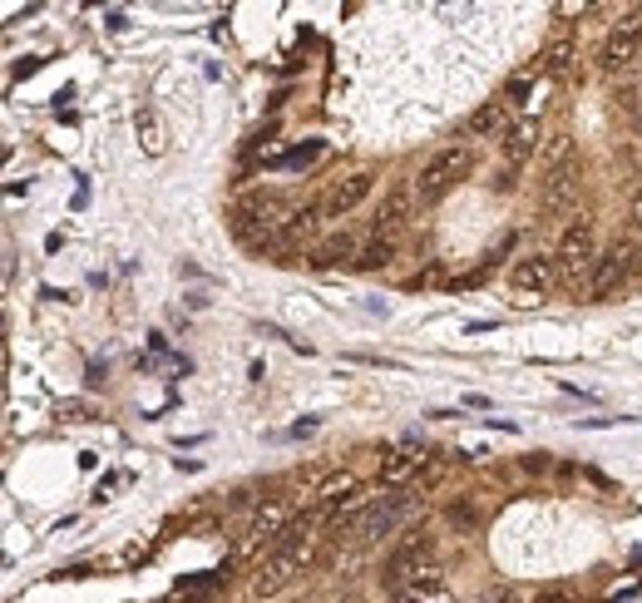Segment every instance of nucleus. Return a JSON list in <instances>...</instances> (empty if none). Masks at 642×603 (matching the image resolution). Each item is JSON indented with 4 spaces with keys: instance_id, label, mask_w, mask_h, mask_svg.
I'll list each match as a JSON object with an SVG mask.
<instances>
[{
    "instance_id": "1",
    "label": "nucleus",
    "mask_w": 642,
    "mask_h": 603,
    "mask_svg": "<svg viewBox=\"0 0 642 603\" xmlns=\"http://www.w3.org/2000/svg\"><path fill=\"white\" fill-rule=\"evenodd\" d=\"M317 519H321L317 509H307L301 519H292V529L277 539V550L268 554V564L257 569V579H252V589H257V593H277V589H287V583L297 579L301 569H307V564H311V550H317V534H311V529H317Z\"/></svg>"
},
{
    "instance_id": "2",
    "label": "nucleus",
    "mask_w": 642,
    "mask_h": 603,
    "mask_svg": "<svg viewBox=\"0 0 642 603\" xmlns=\"http://www.w3.org/2000/svg\"><path fill=\"white\" fill-rule=\"evenodd\" d=\"M554 262H558V282H564V287L593 282V268H598V237H593V218L578 213L573 223L564 227Z\"/></svg>"
},
{
    "instance_id": "3",
    "label": "nucleus",
    "mask_w": 642,
    "mask_h": 603,
    "mask_svg": "<svg viewBox=\"0 0 642 603\" xmlns=\"http://www.w3.org/2000/svg\"><path fill=\"white\" fill-rule=\"evenodd\" d=\"M430 559H435V534H430V529H406V534H400V544L391 550V559H385L381 583L391 593L410 589V583H416L425 569H435Z\"/></svg>"
},
{
    "instance_id": "4",
    "label": "nucleus",
    "mask_w": 642,
    "mask_h": 603,
    "mask_svg": "<svg viewBox=\"0 0 642 603\" xmlns=\"http://www.w3.org/2000/svg\"><path fill=\"white\" fill-rule=\"evenodd\" d=\"M416 509H420V495H410V490H391V495H381V500H375V505L351 525L356 544H381V539H391L410 515H416Z\"/></svg>"
},
{
    "instance_id": "5",
    "label": "nucleus",
    "mask_w": 642,
    "mask_h": 603,
    "mask_svg": "<svg viewBox=\"0 0 642 603\" xmlns=\"http://www.w3.org/2000/svg\"><path fill=\"white\" fill-rule=\"evenodd\" d=\"M465 173H470V149H460V144H449V149L430 153V163L420 169V179H416V198H420V208L440 204V198H445L449 188L460 184Z\"/></svg>"
},
{
    "instance_id": "6",
    "label": "nucleus",
    "mask_w": 642,
    "mask_h": 603,
    "mask_svg": "<svg viewBox=\"0 0 642 603\" xmlns=\"http://www.w3.org/2000/svg\"><path fill=\"white\" fill-rule=\"evenodd\" d=\"M638 60H642V21L638 15H622L608 30V40H603L598 65L608 70V75H622V70H632Z\"/></svg>"
},
{
    "instance_id": "7",
    "label": "nucleus",
    "mask_w": 642,
    "mask_h": 603,
    "mask_svg": "<svg viewBox=\"0 0 642 603\" xmlns=\"http://www.w3.org/2000/svg\"><path fill=\"white\" fill-rule=\"evenodd\" d=\"M287 529H292V509L282 505V500H268V505H262L252 519H247L243 539H237V554H252L257 544H277Z\"/></svg>"
},
{
    "instance_id": "8",
    "label": "nucleus",
    "mask_w": 642,
    "mask_h": 603,
    "mask_svg": "<svg viewBox=\"0 0 642 603\" xmlns=\"http://www.w3.org/2000/svg\"><path fill=\"white\" fill-rule=\"evenodd\" d=\"M509 282H514V292H524V297H544V292L558 282L554 253H524V258L509 268Z\"/></svg>"
},
{
    "instance_id": "9",
    "label": "nucleus",
    "mask_w": 642,
    "mask_h": 603,
    "mask_svg": "<svg viewBox=\"0 0 642 603\" xmlns=\"http://www.w3.org/2000/svg\"><path fill=\"white\" fill-rule=\"evenodd\" d=\"M578 184H583V163L578 159H564V163H554V169L544 173V213H568L573 208V198H578Z\"/></svg>"
},
{
    "instance_id": "10",
    "label": "nucleus",
    "mask_w": 642,
    "mask_h": 603,
    "mask_svg": "<svg viewBox=\"0 0 642 603\" xmlns=\"http://www.w3.org/2000/svg\"><path fill=\"white\" fill-rule=\"evenodd\" d=\"M371 188H375V173H346V179H336L326 194H321V218H342V213H351L356 204H366L371 198Z\"/></svg>"
},
{
    "instance_id": "11",
    "label": "nucleus",
    "mask_w": 642,
    "mask_h": 603,
    "mask_svg": "<svg viewBox=\"0 0 642 603\" xmlns=\"http://www.w3.org/2000/svg\"><path fill=\"white\" fill-rule=\"evenodd\" d=\"M632 268H638V253H632L628 243H613V248L598 258V268H593L589 292H593V297H608V292H618L622 282H628Z\"/></svg>"
},
{
    "instance_id": "12",
    "label": "nucleus",
    "mask_w": 642,
    "mask_h": 603,
    "mask_svg": "<svg viewBox=\"0 0 642 603\" xmlns=\"http://www.w3.org/2000/svg\"><path fill=\"white\" fill-rule=\"evenodd\" d=\"M416 204H420V198H416V184H400L396 194H391V198L381 204V213H375V227H371V233H375V237H396L400 227L410 223Z\"/></svg>"
},
{
    "instance_id": "13",
    "label": "nucleus",
    "mask_w": 642,
    "mask_h": 603,
    "mask_svg": "<svg viewBox=\"0 0 642 603\" xmlns=\"http://www.w3.org/2000/svg\"><path fill=\"white\" fill-rule=\"evenodd\" d=\"M356 258H361V243H356L351 233H332L326 243H317L311 248V268L317 272H332V268H356Z\"/></svg>"
},
{
    "instance_id": "14",
    "label": "nucleus",
    "mask_w": 642,
    "mask_h": 603,
    "mask_svg": "<svg viewBox=\"0 0 642 603\" xmlns=\"http://www.w3.org/2000/svg\"><path fill=\"white\" fill-rule=\"evenodd\" d=\"M351 495H356V475L351 470H332L317 490H311V509H317L321 519H332Z\"/></svg>"
},
{
    "instance_id": "15",
    "label": "nucleus",
    "mask_w": 642,
    "mask_h": 603,
    "mask_svg": "<svg viewBox=\"0 0 642 603\" xmlns=\"http://www.w3.org/2000/svg\"><path fill=\"white\" fill-rule=\"evenodd\" d=\"M534 149H539V119H514V130L504 134V173H519Z\"/></svg>"
},
{
    "instance_id": "16",
    "label": "nucleus",
    "mask_w": 642,
    "mask_h": 603,
    "mask_svg": "<svg viewBox=\"0 0 642 603\" xmlns=\"http://www.w3.org/2000/svg\"><path fill=\"white\" fill-rule=\"evenodd\" d=\"M509 130H514V119H509V104H504V99H490V104H480L465 119V134H470V139H504Z\"/></svg>"
},
{
    "instance_id": "17",
    "label": "nucleus",
    "mask_w": 642,
    "mask_h": 603,
    "mask_svg": "<svg viewBox=\"0 0 642 603\" xmlns=\"http://www.w3.org/2000/svg\"><path fill=\"white\" fill-rule=\"evenodd\" d=\"M396 603H455V593H449V583L440 579V569H425L410 589L396 593Z\"/></svg>"
},
{
    "instance_id": "18",
    "label": "nucleus",
    "mask_w": 642,
    "mask_h": 603,
    "mask_svg": "<svg viewBox=\"0 0 642 603\" xmlns=\"http://www.w3.org/2000/svg\"><path fill=\"white\" fill-rule=\"evenodd\" d=\"M420 460H425V455H420L416 445H396V451L385 455V465H381V480H385V485H400V480H410V475L420 470Z\"/></svg>"
},
{
    "instance_id": "19",
    "label": "nucleus",
    "mask_w": 642,
    "mask_h": 603,
    "mask_svg": "<svg viewBox=\"0 0 642 603\" xmlns=\"http://www.w3.org/2000/svg\"><path fill=\"white\" fill-rule=\"evenodd\" d=\"M396 258V237H366L361 243V258H356V268L361 272H375V268H385V262Z\"/></svg>"
},
{
    "instance_id": "20",
    "label": "nucleus",
    "mask_w": 642,
    "mask_h": 603,
    "mask_svg": "<svg viewBox=\"0 0 642 603\" xmlns=\"http://www.w3.org/2000/svg\"><path fill=\"white\" fill-rule=\"evenodd\" d=\"M134 130H139L144 153H153V159H159V153L169 149V139H163V124H159V114H153V109H139V119H134Z\"/></svg>"
},
{
    "instance_id": "21",
    "label": "nucleus",
    "mask_w": 642,
    "mask_h": 603,
    "mask_svg": "<svg viewBox=\"0 0 642 603\" xmlns=\"http://www.w3.org/2000/svg\"><path fill=\"white\" fill-rule=\"evenodd\" d=\"M573 60H578V45H573V40H548V50L539 54V65H544L548 75H564Z\"/></svg>"
},
{
    "instance_id": "22",
    "label": "nucleus",
    "mask_w": 642,
    "mask_h": 603,
    "mask_svg": "<svg viewBox=\"0 0 642 603\" xmlns=\"http://www.w3.org/2000/svg\"><path fill=\"white\" fill-rule=\"evenodd\" d=\"M311 159H321V144L317 139L301 144V149H292V153H282V159H272V169H307Z\"/></svg>"
},
{
    "instance_id": "23",
    "label": "nucleus",
    "mask_w": 642,
    "mask_h": 603,
    "mask_svg": "<svg viewBox=\"0 0 642 603\" xmlns=\"http://www.w3.org/2000/svg\"><path fill=\"white\" fill-rule=\"evenodd\" d=\"M60 420H75L79 426V420H89V406L85 401H60Z\"/></svg>"
},
{
    "instance_id": "24",
    "label": "nucleus",
    "mask_w": 642,
    "mask_h": 603,
    "mask_svg": "<svg viewBox=\"0 0 642 603\" xmlns=\"http://www.w3.org/2000/svg\"><path fill=\"white\" fill-rule=\"evenodd\" d=\"M449 519H455V525H474V509L470 505H449Z\"/></svg>"
},
{
    "instance_id": "25",
    "label": "nucleus",
    "mask_w": 642,
    "mask_h": 603,
    "mask_svg": "<svg viewBox=\"0 0 642 603\" xmlns=\"http://www.w3.org/2000/svg\"><path fill=\"white\" fill-rule=\"evenodd\" d=\"M529 95V75H519V79H509V99H524Z\"/></svg>"
},
{
    "instance_id": "26",
    "label": "nucleus",
    "mask_w": 642,
    "mask_h": 603,
    "mask_svg": "<svg viewBox=\"0 0 642 603\" xmlns=\"http://www.w3.org/2000/svg\"><path fill=\"white\" fill-rule=\"evenodd\" d=\"M632 227H638V233H642V188H638V194H632Z\"/></svg>"
},
{
    "instance_id": "27",
    "label": "nucleus",
    "mask_w": 642,
    "mask_h": 603,
    "mask_svg": "<svg viewBox=\"0 0 642 603\" xmlns=\"http://www.w3.org/2000/svg\"><path fill=\"white\" fill-rule=\"evenodd\" d=\"M484 603H509V589H490L484 593Z\"/></svg>"
}]
</instances>
